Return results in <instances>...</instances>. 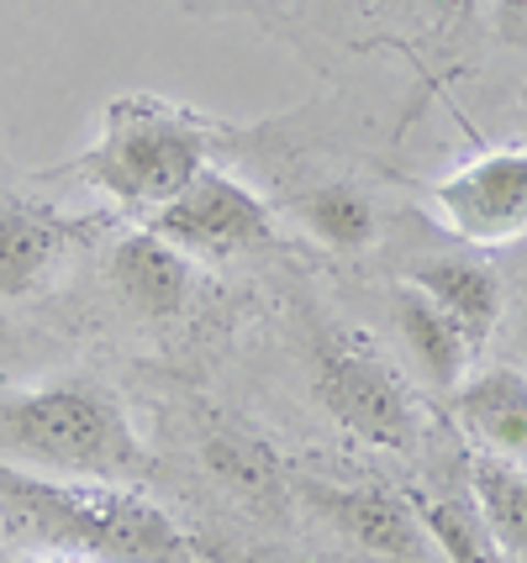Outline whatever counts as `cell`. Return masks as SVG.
<instances>
[{"label":"cell","mask_w":527,"mask_h":563,"mask_svg":"<svg viewBox=\"0 0 527 563\" xmlns=\"http://www.w3.org/2000/svg\"><path fill=\"white\" fill-rule=\"evenodd\" d=\"M0 532L6 548L90 563H201V548L164 506L138 495V485L64 479L17 464H0Z\"/></svg>","instance_id":"cell-1"},{"label":"cell","mask_w":527,"mask_h":563,"mask_svg":"<svg viewBox=\"0 0 527 563\" xmlns=\"http://www.w3.org/2000/svg\"><path fill=\"white\" fill-rule=\"evenodd\" d=\"M232 132L238 122L206 117L185 100L127 90V96L106 100L96 143L53 174L85 190L111 217L149 221L232 143Z\"/></svg>","instance_id":"cell-2"},{"label":"cell","mask_w":527,"mask_h":563,"mask_svg":"<svg viewBox=\"0 0 527 563\" xmlns=\"http://www.w3.org/2000/svg\"><path fill=\"white\" fill-rule=\"evenodd\" d=\"M0 464L138 485L149 474V442L106 379L53 374L0 390Z\"/></svg>","instance_id":"cell-3"},{"label":"cell","mask_w":527,"mask_h":563,"mask_svg":"<svg viewBox=\"0 0 527 563\" xmlns=\"http://www.w3.org/2000/svg\"><path fill=\"white\" fill-rule=\"evenodd\" d=\"M117 221L53 169H22L0 143V311L53 295Z\"/></svg>","instance_id":"cell-4"},{"label":"cell","mask_w":527,"mask_h":563,"mask_svg":"<svg viewBox=\"0 0 527 563\" xmlns=\"http://www.w3.org/2000/svg\"><path fill=\"white\" fill-rule=\"evenodd\" d=\"M149 232H158L169 247H179L190 264H227V258H243L253 247L275 243V200L264 196L253 179L232 174L227 164H206L169 206H158L149 221Z\"/></svg>","instance_id":"cell-5"},{"label":"cell","mask_w":527,"mask_h":563,"mask_svg":"<svg viewBox=\"0 0 527 563\" xmlns=\"http://www.w3.org/2000/svg\"><path fill=\"white\" fill-rule=\"evenodd\" d=\"M427 206L464 247H512L527 238V147H485L427 185Z\"/></svg>","instance_id":"cell-6"},{"label":"cell","mask_w":527,"mask_h":563,"mask_svg":"<svg viewBox=\"0 0 527 563\" xmlns=\"http://www.w3.org/2000/svg\"><path fill=\"white\" fill-rule=\"evenodd\" d=\"M317 395L353 438L385 453H406L417 442V406L402 374L364 343H322L317 358Z\"/></svg>","instance_id":"cell-7"},{"label":"cell","mask_w":527,"mask_h":563,"mask_svg":"<svg viewBox=\"0 0 527 563\" xmlns=\"http://www.w3.org/2000/svg\"><path fill=\"white\" fill-rule=\"evenodd\" d=\"M196 279H201V264H190L179 247H169L143 221H127L106 243V290L117 295L127 321H138V327H153V332L175 327L190 311Z\"/></svg>","instance_id":"cell-8"},{"label":"cell","mask_w":527,"mask_h":563,"mask_svg":"<svg viewBox=\"0 0 527 563\" xmlns=\"http://www.w3.org/2000/svg\"><path fill=\"white\" fill-rule=\"evenodd\" d=\"M301 495L332 532H343L375 563H427L438 553L417 506L402 500L396 490H385V485H317V479H301Z\"/></svg>","instance_id":"cell-9"},{"label":"cell","mask_w":527,"mask_h":563,"mask_svg":"<svg viewBox=\"0 0 527 563\" xmlns=\"http://www.w3.org/2000/svg\"><path fill=\"white\" fill-rule=\"evenodd\" d=\"M275 200V221H285L290 232H301L311 247L322 253H370L385 238V211L380 200L349 179V174H322V179H306L301 190H285Z\"/></svg>","instance_id":"cell-10"},{"label":"cell","mask_w":527,"mask_h":563,"mask_svg":"<svg viewBox=\"0 0 527 563\" xmlns=\"http://www.w3.org/2000/svg\"><path fill=\"white\" fill-rule=\"evenodd\" d=\"M449 417L464 427V438H475L480 453L527 468V368L512 358L470 368L449 395Z\"/></svg>","instance_id":"cell-11"},{"label":"cell","mask_w":527,"mask_h":563,"mask_svg":"<svg viewBox=\"0 0 527 563\" xmlns=\"http://www.w3.org/2000/svg\"><path fill=\"white\" fill-rule=\"evenodd\" d=\"M406 285H417V290L470 338L475 353H485V343L502 332L506 285L480 253H438V258H422V264L406 269Z\"/></svg>","instance_id":"cell-12"},{"label":"cell","mask_w":527,"mask_h":563,"mask_svg":"<svg viewBox=\"0 0 527 563\" xmlns=\"http://www.w3.org/2000/svg\"><path fill=\"white\" fill-rule=\"evenodd\" d=\"M391 327H396V343H402L411 374L422 379L432 395H453L464 385V374L480 364V353L470 347V338L453 327L417 285H396L391 300Z\"/></svg>","instance_id":"cell-13"},{"label":"cell","mask_w":527,"mask_h":563,"mask_svg":"<svg viewBox=\"0 0 527 563\" xmlns=\"http://www.w3.org/2000/svg\"><path fill=\"white\" fill-rule=\"evenodd\" d=\"M201 459H206V474L222 479V490H232L238 500H249L259 511H279L285 474H279L275 453L259 438L238 432V427H222V432H211V438L201 442Z\"/></svg>","instance_id":"cell-14"},{"label":"cell","mask_w":527,"mask_h":563,"mask_svg":"<svg viewBox=\"0 0 527 563\" xmlns=\"http://www.w3.org/2000/svg\"><path fill=\"white\" fill-rule=\"evenodd\" d=\"M470 495H475L496 548L506 559L527 563V468L491 459V453H475L470 459Z\"/></svg>","instance_id":"cell-15"},{"label":"cell","mask_w":527,"mask_h":563,"mask_svg":"<svg viewBox=\"0 0 527 563\" xmlns=\"http://www.w3.org/2000/svg\"><path fill=\"white\" fill-rule=\"evenodd\" d=\"M422 516L427 538L438 548V559L449 563H502V548L491 538L485 516H480L475 495H449V490H427L411 500Z\"/></svg>","instance_id":"cell-16"},{"label":"cell","mask_w":527,"mask_h":563,"mask_svg":"<svg viewBox=\"0 0 527 563\" xmlns=\"http://www.w3.org/2000/svg\"><path fill=\"white\" fill-rule=\"evenodd\" d=\"M196 16H259L264 26H279V5L290 0H179Z\"/></svg>","instance_id":"cell-17"},{"label":"cell","mask_w":527,"mask_h":563,"mask_svg":"<svg viewBox=\"0 0 527 563\" xmlns=\"http://www.w3.org/2000/svg\"><path fill=\"white\" fill-rule=\"evenodd\" d=\"M485 5H491V16H496V32H502L506 43L527 48V0H485Z\"/></svg>","instance_id":"cell-18"},{"label":"cell","mask_w":527,"mask_h":563,"mask_svg":"<svg viewBox=\"0 0 527 563\" xmlns=\"http://www.w3.org/2000/svg\"><path fill=\"white\" fill-rule=\"evenodd\" d=\"M0 563H90V559H69V553H37V548H6Z\"/></svg>","instance_id":"cell-19"},{"label":"cell","mask_w":527,"mask_h":563,"mask_svg":"<svg viewBox=\"0 0 527 563\" xmlns=\"http://www.w3.org/2000/svg\"><path fill=\"white\" fill-rule=\"evenodd\" d=\"M512 317V364L527 368V306L523 311H506Z\"/></svg>","instance_id":"cell-20"},{"label":"cell","mask_w":527,"mask_h":563,"mask_svg":"<svg viewBox=\"0 0 527 563\" xmlns=\"http://www.w3.org/2000/svg\"><path fill=\"white\" fill-rule=\"evenodd\" d=\"M438 5H443L449 16H470V11H480L485 0H438Z\"/></svg>","instance_id":"cell-21"},{"label":"cell","mask_w":527,"mask_h":563,"mask_svg":"<svg viewBox=\"0 0 527 563\" xmlns=\"http://www.w3.org/2000/svg\"><path fill=\"white\" fill-rule=\"evenodd\" d=\"M349 11H380V5H406V0H343Z\"/></svg>","instance_id":"cell-22"},{"label":"cell","mask_w":527,"mask_h":563,"mask_svg":"<svg viewBox=\"0 0 527 563\" xmlns=\"http://www.w3.org/2000/svg\"><path fill=\"white\" fill-rule=\"evenodd\" d=\"M0 559H6V532H0Z\"/></svg>","instance_id":"cell-23"},{"label":"cell","mask_w":527,"mask_h":563,"mask_svg":"<svg viewBox=\"0 0 527 563\" xmlns=\"http://www.w3.org/2000/svg\"><path fill=\"white\" fill-rule=\"evenodd\" d=\"M502 563H523V559H506V553H502Z\"/></svg>","instance_id":"cell-24"}]
</instances>
